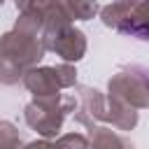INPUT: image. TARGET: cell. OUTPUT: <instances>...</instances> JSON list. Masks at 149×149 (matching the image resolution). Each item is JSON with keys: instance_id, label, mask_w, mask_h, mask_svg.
<instances>
[{"instance_id": "1", "label": "cell", "mask_w": 149, "mask_h": 149, "mask_svg": "<svg viewBox=\"0 0 149 149\" xmlns=\"http://www.w3.org/2000/svg\"><path fill=\"white\" fill-rule=\"evenodd\" d=\"M42 51H44V47L37 44V33L16 28L14 33L5 35L0 42V63L5 68H12V70L19 68L21 70V68L40 61Z\"/></svg>"}, {"instance_id": "2", "label": "cell", "mask_w": 149, "mask_h": 149, "mask_svg": "<svg viewBox=\"0 0 149 149\" xmlns=\"http://www.w3.org/2000/svg\"><path fill=\"white\" fill-rule=\"evenodd\" d=\"M102 19L107 26L128 33V35H137L142 40H149V2H116L102 9Z\"/></svg>"}, {"instance_id": "3", "label": "cell", "mask_w": 149, "mask_h": 149, "mask_svg": "<svg viewBox=\"0 0 149 149\" xmlns=\"http://www.w3.org/2000/svg\"><path fill=\"white\" fill-rule=\"evenodd\" d=\"M112 98L119 102H130L135 107L149 105V72L140 68V74H135V68L128 72H119L109 81Z\"/></svg>"}, {"instance_id": "4", "label": "cell", "mask_w": 149, "mask_h": 149, "mask_svg": "<svg viewBox=\"0 0 149 149\" xmlns=\"http://www.w3.org/2000/svg\"><path fill=\"white\" fill-rule=\"evenodd\" d=\"M58 102H61L58 95H56V98H54V95H51V98H40V100H35V102H30V105L26 107V121H28V126H33L35 130H40V133L47 135V137L56 135L58 128H61L63 114H65L68 107H70V105L58 107Z\"/></svg>"}, {"instance_id": "5", "label": "cell", "mask_w": 149, "mask_h": 149, "mask_svg": "<svg viewBox=\"0 0 149 149\" xmlns=\"http://www.w3.org/2000/svg\"><path fill=\"white\" fill-rule=\"evenodd\" d=\"M26 86L40 95V98H51L56 91H58V74H56V68H42V70H33L26 74Z\"/></svg>"}, {"instance_id": "6", "label": "cell", "mask_w": 149, "mask_h": 149, "mask_svg": "<svg viewBox=\"0 0 149 149\" xmlns=\"http://www.w3.org/2000/svg\"><path fill=\"white\" fill-rule=\"evenodd\" d=\"M91 147L93 149H121L123 140L119 135H114L112 130H107V128H95L93 137H91Z\"/></svg>"}, {"instance_id": "7", "label": "cell", "mask_w": 149, "mask_h": 149, "mask_svg": "<svg viewBox=\"0 0 149 149\" xmlns=\"http://www.w3.org/2000/svg\"><path fill=\"white\" fill-rule=\"evenodd\" d=\"M26 149H86V140L81 135H65L61 137L56 144H49V142H35Z\"/></svg>"}, {"instance_id": "8", "label": "cell", "mask_w": 149, "mask_h": 149, "mask_svg": "<svg viewBox=\"0 0 149 149\" xmlns=\"http://www.w3.org/2000/svg\"><path fill=\"white\" fill-rule=\"evenodd\" d=\"M63 9L70 19H88L95 14L98 5H93V2H63Z\"/></svg>"}, {"instance_id": "9", "label": "cell", "mask_w": 149, "mask_h": 149, "mask_svg": "<svg viewBox=\"0 0 149 149\" xmlns=\"http://www.w3.org/2000/svg\"><path fill=\"white\" fill-rule=\"evenodd\" d=\"M0 149H21V140L9 123H0Z\"/></svg>"}]
</instances>
